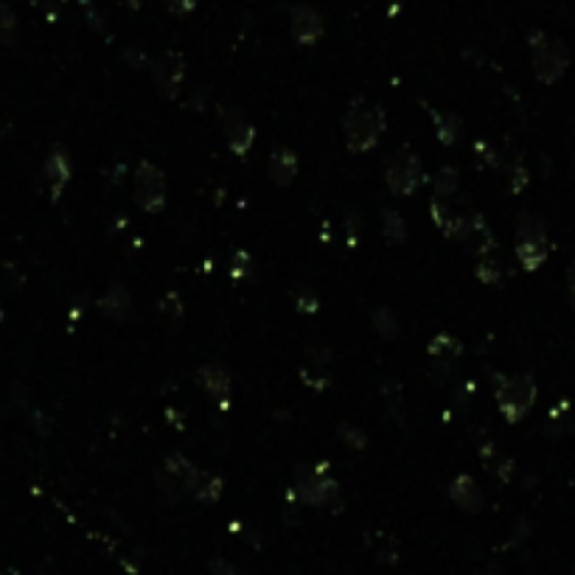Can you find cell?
<instances>
[{
  "label": "cell",
  "mask_w": 575,
  "mask_h": 575,
  "mask_svg": "<svg viewBox=\"0 0 575 575\" xmlns=\"http://www.w3.org/2000/svg\"><path fill=\"white\" fill-rule=\"evenodd\" d=\"M387 130V116L379 104L359 99L351 104V110L346 113L343 121V132H346V143L348 149L356 155L371 152L376 143H379L382 132Z\"/></svg>",
  "instance_id": "1"
},
{
  "label": "cell",
  "mask_w": 575,
  "mask_h": 575,
  "mask_svg": "<svg viewBox=\"0 0 575 575\" xmlns=\"http://www.w3.org/2000/svg\"><path fill=\"white\" fill-rule=\"evenodd\" d=\"M528 45H531V65H533V74L542 84H555L570 68V51L567 45L553 37V34L542 31V28H533L528 34Z\"/></svg>",
  "instance_id": "2"
},
{
  "label": "cell",
  "mask_w": 575,
  "mask_h": 575,
  "mask_svg": "<svg viewBox=\"0 0 575 575\" xmlns=\"http://www.w3.org/2000/svg\"><path fill=\"white\" fill-rule=\"evenodd\" d=\"M295 491L312 508H331V502L339 499V486L331 477L326 463L317 466H298L295 472Z\"/></svg>",
  "instance_id": "3"
},
{
  "label": "cell",
  "mask_w": 575,
  "mask_h": 575,
  "mask_svg": "<svg viewBox=\"0 0 575 575\" xmlns=\"http://www.w3.org/2000/svg\"><path fill=\"white\" fill-rule=\"evenodd\" d=\"M550 253V242H547V230L545 222L531 213H523L516 225V259L528 273H536L539 267L547 261Z\"/></svg>",
  "instance_id": "4"
},
{
  "label": "cell",
  "mask_w": 575,
  "mask_h": 575,
  "mask_svg": "<svg viewBox=\"0 0 575 575\" xmlns=\"http://www.w3.org/2000/svg\"><path fill=\"white\" fill-rule=\"evenodd\" d=\"M536 402V382L531 376H508L497 385V407L506 416V421L519 424Z\"/></svg>",
  "instance_id": "5"
},
{
  "label": "cell",
  "mask_w": 575,
  "mask_h": 575,
  "mask_svg": "<svg viewBox=\"0 0 575 575\" xmlns=\"http://www.w3.org/2000/svg\"><path fill=\"white\" fill-rule=\"evenodd\" d=\"M421 174H424L421 157L407 147L393 152L385 164V183L393 194H399V196H410L412 191H416L421 183Z\"/></svg>",
  "instance_id": "6"
},
{
  "label": "cell",
  "mask_w": 575,
  "mask_h": 575,
  "mask_svg": "<svg viewBox=\"0 0 575 575\" xmlns=\"http://www.w3.org/2000/svg\"><path fill=\"white\" fill-rule=\"evenodd\" d=\"M132 196H135V205L143 211H160L166 205V196H169V186H166V174L160 172L155 164L149 160H140L135 177H132Z\"/></svg>",
  "instance_id": "7"
},
{
  "label": "cell",
  "mask_w": 575,
  "mask_h": 575,
  "mask_svg": "<svg viewBox=\"0 0 575 575\" xmlns=\"http://www.w3.org/2000/svg\"><path fill=\"white\" fill-rule=\"evenodd\" d=\"M186 79V60L180 51H166L157 62H152V82L160 96L174 99Z\"/></svg>",
  "instance_id": "8"
},
{
  "label": "cell",
  "mask_w": 575,
  "mask_h": 575,
  "mask_svg": "<svg viewBox=\"0 0 575 575\" xmlns=\"http://www.w3.org/2000/svg\"><path fill=\"white\" fill-rule=\"evenodd\" d=\"M323 31H326V23H323V17L315 6L298 4L290 9V34L298 45L303 48L317 45L323 40Z\"/></svg>",
  "instance_id": "9"
},
{
  "label": "cell",
  "mask_w": 575,
  "mask_h": 575,
  "mask_svg": "<svg viewBox=\"0 0 575 575\" xmlns=\"http://www.w3.org/2000/svg\"><path fill=\"white\" fill-rule=\"evenodd\" d=\"M222 127H225V140H228L230 152L244 157L250 152V147H253V140H256V127L239 110H225Z\"/></svg>",
  "instance_id": "10"
},
{
  "label": "cell",
  "mask_w": 575,
  "mask_h": 575,
  "mask_svg": "<svg viewBox=\"0 0 575 575\" xmlns=\"http://www.w3.org/2000/svg\"><path fill=\"white\" fill-rule=\"evenodd\" d=\"M196 385H200L205 393H208V399L213 404H220V407H228L230 404V373L225 371V365L220 363H208L203 365L200 371H196Z\"/></svg>",
  "instance_id": "11"
},
{
  "label": "cell",
  "mask_w": 575,
  "mask_h": 575,
  "mask_svg": "<svg viewBox=\"0 0 575 575\" xmlns=\"http://www.w3.org/2000/svg\"><path fill=\"white\" fill-rule=\"evenodd\" d=\"M183 491L191 497V499H200V502H217L222 497V480L211 472H203V469H194L186 475L183 480Z\"/></svg>",
  "instance_id": "12"
},
{
  "label": "cell",
  "mask_w": 575,
  "mask_h": 575,
  "mask_svg": "<svg viewBox=\"0 0 575 575\" xmlns=\"http://www.w3.org/2000/svg\"><path fill=\"white\" fill-rule=\"evenodd\" d=\"M429 213H433L435 225L446 233L449 239H463L466 225H469V220H472V217H463V213H458L452 200H441V196H435V200H433Z\"/></svg>",
  "instance_id": "13"
},
{
  "label": "cell",
  "mask_w": 575,
  "mask_h": 575,
  "mask_svg": "<svg viewBox=\"0 0 575 575\" xmlns=\"http://www.w3.org/2000/svg\"><path fill=\"white\" fill-rule=\"evenodd\" d=\"M449 497H452L455 506L466 514H477L483 508V491L472 475H458L449 483Z\"/></svg>",
  "instance_id": "14"
},
{
  "label": "cell",
  "mask_w": 575,
  "mask_h": 575,
  "mask_svg": "<svg viewBox=\"0 0 575 575\" xmlns=\"http://www.w3.org/2000/svg\"><path fill=\"white\" fill-rule=\"evenodd\" d=\"M427 356H429V363H433V365L452 368L458 359L463 356V343L452 334H435L427 343Z\"/></svg>",
  "instance_id": "15"
},
{
  "label": "cell",
  "mask_w": 575,
  "mask_h": 575,
  "mask_svg": "<svg viewBox=\"0 0 575 575\" xmlns=\"http://www.w3.org/2000/svg\"><path fill=\"white\" fill-rule=\"evenodd\" d=\"M469 244L472 253L480 259V256H489V253H497V247H494V233L491 228L486 225V220L480 217V213H475V217L469 220V225H466V233H463V239Z\"/></svg>",
  "instance_id": "16"
},
{
  "label": "cell",
  "mask_w": 575,
  "mask_h": 575,
  "mask_svg": "<svg viewBox=\"0 0 575 575\" xmlns=\"http://www.w3.org/2000/svg\"><path fill=\"white\" fill-rule=\"evenodd\" d=\"M45 177L51 183V196H53V200H60L62 188L68 186V180H70V157H68L65 149H53L45 157Z\"/></svg>",
  "instance_id": "17"
},
{
  "label": "cell",
  "mask_w": 575,
  "mask_h": 575,
  "mask_svg": "<svg viewBox=\"0 0 575 575\" xmlns=\"http://www.w3.org/2000/svg\"><path fill=\"white\" fill-rule=\"evenodd\" d=\"M267 172H269V177H273L276 186H290L298 174V155L290 149H276L273 155H269Z\"/></svg>",
  "instance_id": "18"
},
{
  "label": "cell",
  "mask_w": 575,
  "mask_h": 575,
  "mask_svg": "<svg viewBox=\"0 0 575 575\" xmlns=\"http://www.w3.org/2000/svg\"><path fill=\"white\" fill-rule=\"evenodd\" d=\"M99 309L110 317V320H130L132 317V298L124 290L121 284H116L113 290H107V295L99 300Z\"/></svg>",
  "instance_id": "19"
},
{
  "label": "cell",
  "mask_w": 575,
  "mask_h": 575,
  "mask_svg": "<svg viewBox=\"0 0 575 575\" xmlns=\"http://www.w3.org/2000/svg\"><path fill=\"white\" fill-rule=\"evenodd\" d=\"M155 486L160 491V497H164L166 502H177L180 499V491H183V477L174 475L169 466H157V472H155Z\"/></svg>",
  "instance_id": "20"
},
{
  "label": "cell",
  "mask_w": 575,
  "mask_h": 575,
  "mask_svg": "<svg viewBox=\"0 0 575 575\" xmlns=\"http://www.w3.org/2000/svg\"><path fill=\"white\" fill-rule=\"evenodd\" d=\"M160 320L166 323L169 331H180L186 320V312H183V300H180L177 292H166L164 300H160Z\"/></svg>",
  "instance_id": "21"
},
{
  "label": "cell",
  "mask_w": 575,
  "mask_h": 575,
  "mask_svg": "<svg viewBox=\"0 0 575 575\" xmlns=\"http://www.w3.org/2000/svg\"><path fill=\"white\" fill-rule=\"evenodd\" d=\"M382 230H385V239L390 244H404V239H407L404 217H402L396 208H385L382 211Z\"/></svg>",
  "instance_id": "22"
},
{
  "label": "cell",
  "mask_w": 575,
  "mask_h": 575,
  "mask_svg": "<svg viewBox=\"0 0 575 575\" xmlns=\"http://www.w3.org/2000/svg\"><path fill=\"white\" fill-rule=\"evenodd\" d=\"M17 34H20V23H17V14L9 4L0 0V45H14Z\"/></svg>",
  "instance_id": "23"
},
{
  "label": "cell",
  "mask_w": 575,
  "mask_h": 575,
  "mask_svg": "<svg viewBox=\"0 0 575 575\" xmlns=\"http://www.w3.org/2000/svg\"><path fill=\"white\" fill-rule=\"evenodd\" d=\"M433 118H435V130H438V140L441 143H455L458 138H460V118L458 116H449V113H433Z\"/></svg>",
  "instance_id": "24"
},
{
  "label": "cell",
  "mask_w": 575,
  "mask_h": 575,
  "mask_svg": "<svg viewBox=\"0 0 575 575\" xmlns=\"http://www.w3.org/2000/svg\"><path fill=\"white\" fill-rule=\"evenodd\" d=\"M373 329L379 331L385 339H393V337L399 334L402 326H399L396 315H393L390 309H376V312H373Z\"/></svg>",
  "instance_id": "25"
},
{
  "label": "cell",
  "mask_w": 575,
  "mask_h": 575,
  "mask_svg": "<svg viewBox=\"0 0 575 575\" xmlns=\"http://www.w3.org/2000/svg\"><path fill=\"white\" fill-rule=\"evenodd\" d=\"M477 278L483 284H499L502 278V267L497 261V253H489V256H480L477 259Z\"/></svg>",
  "instance_id": "26"
},
{
  "label": "cell",
  "mask_w": 575,
  "mask_h": 575,
  "mask_svg": "<svg viewBox=\"0 0 575 575\" xmlns=\"http://www.w3.org/2000/svg\"><path fill=\"white\" fill-rule=\"evenodd\" d=\"M455 191H458V172L446 166L435 177V194L441 196V200H452Z\"/></svg>",
  "instance_id": "27"
},
{
  "label": "cell",
  "mask_w": 575,
  "mask_h": 575,
  "mask_svg": "<svg viewBox=\"0 0 575 575\" xmlns=\"http://www.w3.org/2000/svg\"><path fill=\"white\" fill-rule=\"evenodd\" d=\"M295 309L300 315H315L320 309V300H317L315 290H309V286H298V290H295Z\"/></svg>",
  "instance_id": "28"
},
{
  "label": "cell",
  "mask_w": 575,
  "mask_h": 575,
  "mask_svg": "<svg viewBox=\"0 0 575 575\" xmlns=\"http://www.w3.org/2000/svg\"><path fill=\"white\" fill-rule=\"evenodd\" d=\"M339 438H343L351 449H365L368 446L365 433L359 427H354V424H343V427H339Z\"/></svg>",
  "instance_id": "29"
},
{
  "label": "cell",
  "mask_w": 575,
  "mask_h": 575,
  "mask_svg": "<svg viewBox=\"0 0 575 575\" xmlns=\"http://www.w3.org/2000/svg\"><path fill=\"white\" fill-rule=\"evenodd\" d=\"M160 4L166 6L169 14H177V17H186L196 9V0H160Z\"/></svg>",
  "instance_id": "30"
},
{
  "label": "cell",
  "mask_w": 575,
  "mask_h": 575,
  "mask_svg": "<svg viewBox=\"0 0 575 575\" xmlns=\"http://www.w3.org/2000/svg\"><path fill=\"white\" fill-rule=\"evenodd\" d=\"M307 356H309V363H315V365H329L331 363V348L323 346V343H315V346L307 348Z\"/></svg>",
  "instance_id": "31"
},
{
  "label": "cell",
  "mask_w": 575,
  "mask_h": 575,
  "mask_svg": "<svg viewBox=\"0 0 575 575\" xmlns=\"http://www.w3.org/2000/svg\"><path fill=\"white\" fill-rule=\"evenodd\" d=\"M211 572H213V575H242V570H239L236 564H230V562H225V559H213V562H211Z\"/></svg>",
  "instance_id": "32"
},
{
  "label": "cell",
  "mask_w": 575,
  "mask_h": 575,
  "mask_svg": "<svg viewBox=\"0 0 575 575\" xmlns=\"http://www.w3.org/2000/svg\"><path fill=\"white\" fill-rule=\"evenodd\" d=\"M247 273H250V256L242 250V253L233 256V278H239V276L244 278Z\"/></svg>",
  "instance_id": "33"
},
{
  "label": "cell",
  "mask_w": 575,
  "mask_h": 575,
  "mask_svg": "<svg viewBox=\"0 0 575 575\" xmlns=\"http://www.w3.org/2000/svg\"><path fill=\"white\" fill-rule=\"evenodd\" d=\"M567 298H570L572 309H575V261H572L570 269H567Z\"/></svg>",
  "instance_id": "34"
},
{
  "label": "cell",
  "mask_w": 575,
  "mask_h": 575,
  "mask_svg": "<svg viewBox=\"0 0 575 575\" xmlns=\"http://www.w3.org/2000/svg\"><path fill=\"white\" fill-rule=\"evenodd\" d=\"M37 575H60V570L53 567L51 562H45V564H40V570H37Z\"/></svg>",
  "instance_id": "35"
},
{
  "label": "cell",
  "mask_w": 575,
  "mask_h": 575,
  "mask_svg": "<svg viewBox=\"0 0 575 575\" xmlns=\"http://www.w3.org/2000/svg\"><path fill=\"white\" fill-rule=\"evenodd\" d=\"M0 320H4V307H0Z\"/></svg>",
  "instance_id": "36"
}]
</instances>
